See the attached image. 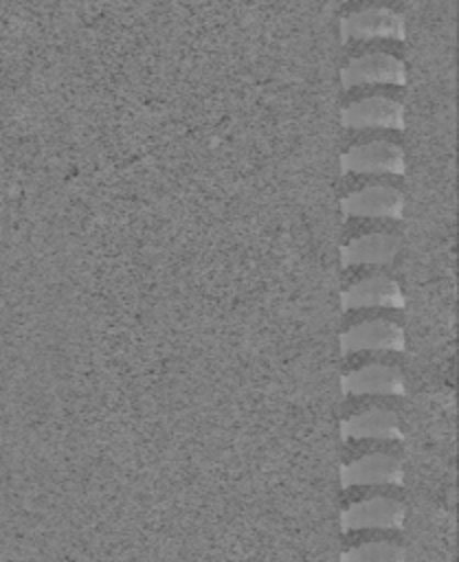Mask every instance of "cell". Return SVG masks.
<instances>
[{
  "label": "cell",
  "mask_w": 459,
  "mask_h": 562,
  "mask_svg": "<svg viewBox=\"0 0 459 562\" xmlns=\"http://www.w3.org/2000/svg\"><path fill=\"white\" fill-rule=\"evenodd\" d=\"M340 439L343 441H367V439L400 441L402 439L400 417L391 406L382 402H373L367 406L354 404L340 419Z\"/></svg>",
  "instance_id": "obj_9"
},
{
  "label": "cell",
  "mask_w": 459,
  "mask_h": 562,
  "mask_svg": "<svg viewBox=\"0 0 459 562\" xmlns=\"http://www.w3.org/2000/svg\"><path fill=\"white\" fill-rule=\"evenodd\" d=\"M406 66L391 53H365L349 59L340 68V86L345 90L360 86H404Z\"/></svg>",
  "instance_id": "obj_11"
},
{
  "label": "cell",
  "mask_w": 459,
  "mask_h": 562,
  "mask_svg": "<svg viewBox=\"0 0 459 562\" xmlns=\"http://www.w3.org/2000/svg\"><path fill=\"white\" fill-rule=\"evenodd\" d=\"M404 481V465L398 448H371L360 450L351 459L340 465V485L358 487V485H395L400 487Z\"/></svg>",
  "instance_id": "obj_6"
},
{
  "label": "cell",
  "mask_w": 459,
  "mask_h": 562,
  "mask_svg": "<svg viewBox=\"0 0 459 562\" xmlns=\"http://www.w3.org/2000/svg\"><path fill=\"white\" fill-rule=\"evenodd\" d=\"M343 312L349 310H402L404 292L400 281L389 272L369 270L360 272L351 283H345L340 292Z\"/></svg>",
  "instance_id": "obj_8"
},
{
  "label": "cell",
  "mask_w": 459,
  "mask_h": 562,
  "mask_svg": "<svg viewBox=\"0 0 459 562\" xmlns=\"http://www.w3.org/2000/svg\"><path fill=\"white\" fill-rule=\"evenodd\" d=\"M347 501L340 507V529H393L400 531L406 520V503L395 485L345 487Z\"/></svg>",
  "instance_id": "obj_1"
},
{
  "label": "cell",
  "mask_w": 459,
  "mask_h": 562,
  "mask_svg": "<svg viewBox=\"0 0 459 562\" xmlns=\"http://www.w3.org/2000/svg\"><path fill=\"white\" fill-rule=\"evenodd\" d=\"M371 182H362L340 195L338 206L343 217L367 220H393L400 222L404 213V193L400 187L384 182L387 176H369Z\"/></svg>",
  "instance_id": "obj_4"
},
{
  "label": "cell",
  "mask_w": 459,
  "mask_h": 562,
  "mask_svg": "<svg viewBox=\"0 0 459 562\" xmlns=\"http://www.w3.org/2000/svg\"><path fill=\"white\" fill-rule=\"evenodd\" d=\"M340 123L354 132H362V130L402 132L404 130V105L400 99H393L387 94L360 97V99L343 105Z\"/></svg>",
  "instance_id": "obj_10"
},
{
  "label": "cell",
  "mask_w": 459,
  "mask_h": 562,
  "mask_svg": "<svg viewBox=\"0 0 459 562\" xmlns=\"http://www.w3.org/2000/svg\"><path fill=\"white\" fill-rule=\"evenodd\" d=\"M404 169L402 145L384 136L356 140L340 154L343 176H402Z\"/></svg>",
  "instance_id": "obj_5"
},
{
  "label": "cell",
  "mask_w": 459,
  "mask_h": 562,
  "mask_svg": "<svg viewBox=\"0 0 459 562\" xmlns=\"http://www.w3.org/2000/svg\"><path fill=\"white\" fill-rule=\"evenodd\" d=\"M389 310H349L338 336L343 356L354 353H398L404 351L406 338L400 318Z\"/></svg>",
  "instance_id": "obj_2"
},
{
  "label": "cell",
  "mask_w": 459,
  "mask_h": 562,
  "mask_svg": "<svg viewBox=\"0 0 459 562\" xmlns=\"http://www.w3.org/2000/svg\"><path fill=\"white\" fill-rule=\"evenodd\" d=\"M340 42L349 40H404V18L387 7H367L345 15L340 22Z\"/></svg>",
  "instance_id": "obj_12"
},
{
  "label": "cell",
  "mask_w": 459,
  "mask_h": 562,
  "mask_svg": "<svg viewBox=\"0 0 459 562\" xmlns=\"http://www.w3.org/2000/svg\"><path fill=\"white\" fill-rule=\"evenodd\" d=\"M340 551L343 562H400L406 555L402 538L393 529H356Z\"/></svg>",
  "instance_id": "obj_13"
},
{
  "label": "cell",
  "mask_w": 459,
  "mask_h": 562,
  "mask_svg": "<svg viewBox=\"0 0 459 562\" xmlns=\"http://www.w3.org/2000/svg\"><path fill=\"white\" fill-rule=\"evenodd\" d=\"M387 220H373L371 228L360 231L349 224L340 244V261L345 268L369 266L380 268L393 263L400 250V235L384 224Z\"/></svg>",
  "instance_id": "obj_3"
},
{
  "label": "cell",
  "mask_w": 459,
  "mask_h": 562,
  "mask_svg": "<svg viewBox=\"0 0 459 562\" xmlns=\"http://www.w3.org/2000/svg\"><path fill=\"white\" fill-rule=\"evenodd\" d=\"M340 391L345 397H400L406 393V380L400 364L376 358L347 369Z\"/></svg>",
  "instance_id": "obj_7"
}]
</instances>
